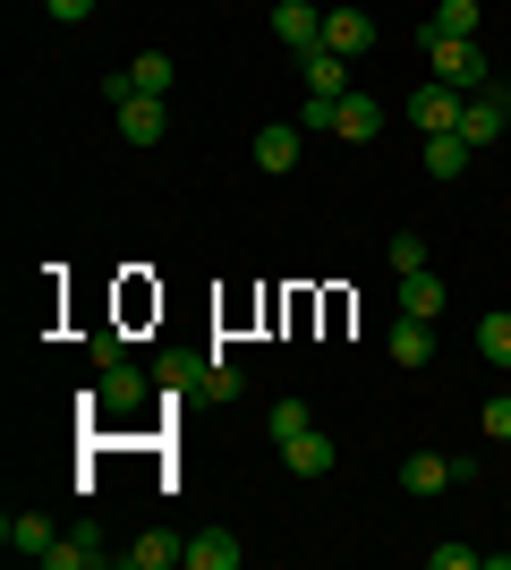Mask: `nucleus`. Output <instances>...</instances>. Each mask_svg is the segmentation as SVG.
I'll use <instances>...</instances> for the list:
<instances>
[{
  "instance_id": "1",
  "label": "nucleus",
  "mask_w": 511,
  "mask_h": 570,
  "mask_svg": "<svg viewBox=\"0 0 511 570\" xmlns=\"http://www.w3.org/2000/svg\"><path fill=\"white\" fill-rule=\"evenodd\" d=\"M426 77H443V86L478 95V86H494V60L478 51V35H426Z\"/></svg>"
},
{
  "instance_id": "2",
  "label": "nucleus",
  "mask_w": 511,
  "mask_h": 570,
  "mask_svg": "<svg viewBox=\"0 0 511 570\" xmlns=\"http://www.w3.org/2000/svg\"><path fill=\"white\" fill-rule=\"evenodd\" d=\"M461 86H443V77H426V86H417L410 95V119H417V137H452V128H461Z\"/></svg>"
},
{
  "instance_id": "3",
  "label": "nucleus",
  "mask_w": 511,
  "mask_h": 570,
  "mask_svg": "<svg viewBox=\"0 0 511 570\" xmlns=\"http://www.w3.org/2000/svg\"><path fill=\"white\" fill-rule=\"evenodd\" d=\"M503 128H511V95H503V86H478V95L461 102V137L469 145H494Z\"/></svg>"
},
{
  "instance_id": "4",
  "label": "nucleus",
  "mask_w": 511,
  "mask_h": 570,
  "mask_svg": "<svg viewBox=\"0 0 511 570\" xmlns=\"http://www.w3.org/2000/svg\"><path fill=\"white\" fill-rule=\"evenodd\" d=\"M111 119H120V137H128V145H163V137H170V102H163V95H128V102H111Z\"/></svg>"
},
{
  "instance_id": "5",
  "label": "nucleus",
  "mask_w": 511,
  "mask_h": 570,
  "mask_svg": "<svg viewBox=\"0 0 511 570\" xmlns=\"http://www.w3.org/2000/svg\"><path fill=\"white\" fill-rule=\"evenodd\" d=\"M102 562V528L95 520H77L69 537H51V553H43V570H95Z\"/></svg>"
},
{
  "instance_id": "6",
  "label": "nucleus",
  "mask_w": 511,
  "mask_h": 570,
  "mask_svg": "<svg viewBox=\"0 0 511 570\" xmlns=\"http://www.w3.org/2000/svg\"><path fill=\"white\" fill-rule=\"evenodd\" d=\"M273 35L291 51H316L324 43V9H307V0H273Z\"/></svg>"
},
{
  "instance_id": "7",
  "label": "nucleus",
  "mask_w": 511,
  "mask_h": 570,
  "mask_svg": "<svg viewBox=\"0 0 511 570\" xmlns=\"http://www.w3.org/2000/svg\"><path fill=\"white\" fill-rule=\"evenodd\" d=\"M51 537H60V528H51L43 511H9V520H0V546H9V553H26V562H43V553H51Z\"/></svg>"
},
{
  "instance_id": "8",
  "label": "nucleus",
  "mask_w": 511,
  "mask_h": 570,
  "mask_svg": "<svg viewBox=\"0 0 511 570\" xmlns=\"http://www.w3.org/2000/svg\"><path fill=\"white\" fill-rule=\"evenodd\" d=\"M298 137H307V128H291V119H273V128H256V170H265V179L298 170Z\"/></svg>"
},
{
  "instance_id": "9",
  "label": "nucleus",
  "mask_w": 511,
  "mask_h": 570,
  "mask_svg": "<svg viewBox=\"0 0 511 570\" xmlns=\"http://www.w3.org/2000/svg\"><path fill=\"white\" fill-rule=\"evenodd\" d=\"M324 43H333L341 60H366V51H375V18H366V9H333V18H324Z\"/></svg>"
},
{
  "instance_id": "10",
  "label": "nucleus",
  "mask_w": 511,
  "mask_h": 570,
  "mask_svg": "<svg viewBox=\"0 0 511 570\" xmlns=\"http://www.w3.org/2000/svg\"><path fill=\"white\" fill-rule=\"evenodd\" d=\"M128 570H170V562H188V537H170V528H146L137 546H120Z\"/></svg>"
},
{
  "instance_id": "11",
  "label": "nucleus",
  "mask_w": 511,
  "mask_h": 570,
  "mask_svg": "<svg viewBox=\"0 0 511 570\" xmlns=\"http://www.w3.org/2000/svg\"><path fill=\"white\" fill-rule=\"evenodd\" d=\"M392 366H401V375H417V366H426V357H435V324H417V315H401V324H392Z\"/></svg>"
},
{
  "instance_id": "12",
  "label": "nucleus",
  "mask_w": 511,
  "mask_h": 570,
  "mask_svg": "<svg viewBox=\"0 0 511 570\" xmlns=\"http://www.w3.org/2000/svg\"><path fill=\"white\" fill-rule=\"evenodd\" d=\"M298 77H307V95H350V60H341L333 43L298 51Z\"/></svg>"
},
{
  "instance_id": "13",
  "label": "nucleus",
  "mask_w": 511,
  "mask_h": 570,
  "mask_svg": "<svg viewBox=\"0 0 511 570\" xmlns=\"http://www.w3.org/2000/svg\"><path fill=\"white\" fill-rule=\"evenodd\" d=\"M443 485H461L443 452H410V460H401V494H417V502H426V494H443Z\"/></svg>"
},
{
  "instance_id": "14",
  "label": "nucleus",
  "mask_w": 511,
  "mask_h": 570,
  "mask_svg": "<svg viewBox=\"0 0 511 570\" xmlns=\"http://www.w3.org/2000/svg\"><path fill=\"white\" fill-rule=\"evenodd\" d=\"M375 128H384V102H375V95H341V102H333V137L366 145Z\"/></svg>"
},
{
  "instance_id": "15",
  "label": "nucleus",
  "mask_w": 511,
  "mask_h": 570,
  "mask_svg": "<svg viewBox=\"0 0 511 570\" xmlns=\"http://www.w3.org/2000/svg\"><path fill=\"white\" fill-rule=\"evenodd\" d=\"M282 460H291V476H333V434H316V426H307V434H291V443H282Z\"/></svg>"
},
{
  "instance_id": "16",
  "label": "nucleus",
  "mask_w": 511,
  "mask_h": 570,
  "mask_svg": "<svg viewBox=\"0 0 511 570\" xmlns=\"http://www.w3.org/2000/svg\"><path fill=\"white\" fill-rule=\"evenodd\" d=\"M239 537L230 528H205V537H188V570H239Z\"/></svg>"
},
{
  "instance_id": "17",
  "label": "nucleus",
  "mask_w": 511,
  "mask_h": 570,
  "mask_svg": "<svg viewBox=\"0 0 511 570\" xmlns=\"http://www.w3.org/2000/svg\"><path fill=\"white\" fill-rule=\"evenodd\" d=\"M95 401H102V409H137V401H146V375H137V366H128V357H120V366H102Z\"/></svg>"
},
{
  "instance_id": "18",
  "label": "nucleus",
  "mask_w": 511,
  "mask_h": 570,
  "mask_svg": "<svg viewBox=\"0 0 511 570\" xmlns=\"http://www.w3.org/2000/svg\"><path fill=\"white\" fill-rule=\"evenodd\" d=\"M170 77H179L170 51H137V60H128V86H137V95H163L170 102Z\"/></svg>"
},
{
  "instance_id": "19",
  "label": "nucleus",
  "mask_w": 511,
  "mask_h": 570,
  "mask_svg": "<svg viewBox=\"0 0 511 570\" xmlns=\"http://www.w3.org/2000/svg\"><path fill=\"white\" fill-rule=\"evenodd\" d=\"M401 315H417V324H435V315H443V282H435V273H401Z\"/></svg>"
},
{
  "instance_id": "20",
  "label": "nucleus",
  "mask_w": 511,
  "mask_h": 570,
  "mask_svg": "<svg viewBox=\"0 0 511 570\" xmlns=\"http://www.w3.org/2000/svg\"><path fill=\"white\" fill-rule=\"evenodd\" d=\"M469 154H478V145H469L461 128H452V137H426V170H435V179H461Z\"/></svg>"
},
{
  "instance_id": "21",
  "label": "nucleus",
  "mask_w": 511,
  "mask_h": 570,
  "mask_svg": "<svg viewBox=\"0 0 511 570\" xmlns=\"http://www.w3.org/2000/svg\"><path fill=\"white\" fill-rule=\"evenodd\" d=\"M478 350H487V366H511V307L478 315Z\"/></svg>"
},
{
  "instance_id": "22",
  "label": "nucleus",
  "mask_w": 511,
  "mask_h": 570,
  "mask_svg": "<svg viewBox=\"0 0 511 570\" xmlns=\"http://www.w3.org/2000/svg\"><path fill=\"white\" fill-rule=\"evenodd\" d=\"M478 0H435V18H426V35H478Z\"/></svg>"
},
{
  "instance_id": "23",
  "label": "nucleus",
  "mask_w": 511,
  "mask_h": 570,
  "mask_svg": "<svg viewBox=\"0 0 511 570\" xmlns=\"http://www.w3.org/2000/svg\"><path fill=\"white\" fill-rule=\"evenodd\" d=\"M265 426H273V443H291V434H307V426H316V409H307V401L291 392V401H273V417H265Z\"/></svg>"
},
{
  "instance_id": "24",
  "label": "nucleus",
  "mask_w": 511,
  "mask_h": 570,
  "mask_svg": "<svg viewBox=\"0 0 511 570\" xmlns=\"http://www.w3.org/2000/svg\"><path fill=\"white\" fill-rule=\"evenodd\" d=\"M196 401H239V366L205 357V375H196Z\"/></svg>"
},
{
  "instance_id": "25",
  "label": "nucleus",
  "mask_w": 511,
  "mask_h": 570,
  "mask_svg": "<svg viewBox=\"0 0 511 570\" xmlns=\"http://www.w3.org/2000/svg\"><path fill=\"white\" fill-rule=\"evenodd\" d=\"M392 273H426V238L417 230H392Z\"/></svg>"
},
{
  "instance_id": "26",
  "label": "nucleus",
  "mask_w": 511,
  "mask_h": 570,
  "mask_svg": "<svg viewBox=\"0 0 511 570\" xmlns=\"http://www.w3.org/2000/svg\"><path fill=\"white\" fill-rule=\"evenodd\" d=\"M426 562H435V570H487V553H478V546H435Z\"/></svg>"
},
{
  "instance_id": "27",
  "label": "nucleus",
  "mask_w": 511,
  "mask_h": 570,
  "mask_svg": "<svg viewBox=\"0 0 511 570\" xmlns=\"http://www.w3.org/2000/svg\"><path fill=\"white\" fill-rule=\"evenodd\" d=\"M333 102H341V95H307V102H298V128H307V137H316V128H333Z\"/></svg>"
},
{
  "instance_id": "28",
  "label": "nucleus",
  "mask_w": 511,
  "mask_h": 570,
  "mask_svg": "<svg viewBox=\"0 0 511 570\" xmlns=\"http://www.w3.org/2000/svg\"><path fill=\"white\" fill-rule=\"evenodd\" d=\"M487 443H511V392H494V401H487Z\"/></svg>"
},
{
  "instance_id": "29",
  "label": "nucleus",
  "mask_w": 511,
  "mask_h": 570,
  "mask_svg": "<svg viewBox=\"0 0 511 570\" xmlns=\"http://www.w3.org/2000/svg\"><path fill=\"white\" fill-rule=\"evenodd\" d=\"M43 9H51V26H86L95 18V0H43Z\"/></svg>"
}]
</instances>
